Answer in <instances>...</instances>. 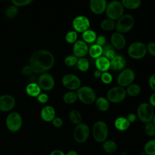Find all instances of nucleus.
I'll list each match as a JSON object with an SVG mask.
<instances>
[{
	"label": "nucleus",
	"instance_id": "f257e3e1",
	"mask_svg": "<svg viewBox=\"0 0 155 155\" xmlns=\"http://www.w3.org/2000/svg\"><path fill=\"white\" fill-rule=\"evenodd\" d=\"M54 57L49 51L39 49L35 51L30 58V65L33 73L42 74L51 69L54 64Z\"/></svg>",
	"mask_w": 155,
	"mask_h": 155
},
{
	"label": "nucleus",
	"instance_id": "f03ea898",
	"mask_svg": "<svg viewBox=\"0 0 155 155\" xmlns=\"http://www.w3.org/2000/svg\"><path fill=\"white\" fill-rule=\"evenodd\" d=\"M124 7L122 3L119 1L114 0L107 4L105 12L108 18L115 21L124 15Z\"/></svg>",
	"mask_w": 155,
	"mask_h": 155
},
{
	"label": "nucleus",
	"instance_id": "7ed1b4c3",
	"mask_svg": "<svg viewBox=\"0 0 155 155\" xmlns=\"http://www.w3.org/2000/svg\"><path fill=\"white\" fill-rule=\"evenodd\" d=\"M93 136L97 142H104L107 140L108 135V127L107 124L99 120L94 123L92 128Z\"/></svg>",
	"mask_w": 155,
	"mask_h": 155
},
{
	"label": "nucleus",
	"instance_id": "20e7f679",
	"mask_svg": "<svg viewBox=\"0 0 155 155\" xmlns=\"http://www.w3.org/2000/svg\"><path fill=\"white\" fill-rule=\"evenodd\" d=\"M78 99L85 104H91L96 99L95 91L90 87L83 86L80 87L76 90Z\"/></svg>",
	"mask_w": 155,
	"mask_h": 155
},
{
	"label": "nucleus",
	"instance_id": "39448f33",
	"mask_svg": "<svg viewBox=\"0 0 155 155\" xmlns=\"http://www.w3.org/2000/svg\"><path fill=\"white\" fill-rule=\"evenodd\" d=\"M134 25V18L130 14L123 15L116 22L115 28L116 31L120 33H126L130 31Z\"/></svg>",
	"mask_w": 155,
	"mask_h": 155
},
{
	"label": "nucleus",
	"instance_id": "423d86ee",
	"mask_svg": "<svg viewBox=\"0 0 155 155\" xmlns=\"http://www.w3.org/2000/svg\"><path fill=\"white\" fill-rule=\"evenodd\" d=\"M154 115L153 107L147 102L140 104L137 108V116L140 121L144 123L152 122Z\"/></svg>",
	"mask_w": 155,
	"mask_h": 155
},
{
	"label": "nucleus",
	"instance_id": "0eeeda50",
	"mask_svg": "<svg viewBox=\"0 0 155 155\" xmlns=\"http://www.w3.org/2000/svg\"><path fill=\"white\" fill-rule=\"evenodd\" d=\"M127 53L128 56L134 59H140L147 54L146 45L139 41L131 43L128 48Z\"/></svg>",
	"mask_w": 155,
	"mask_h": 155
},
{
	"label": "nucleus",
	"instance_id": "6e6552de",
	"mask_svg": "<svg viewBox=\"0 0 155 155\" xmlns=\"http://www.w3.org/2000/svg\"><path fill=\"white\" fill-rule=\"evenodd\" d=\"M6 126L9 131L16 132L19 131L22 125V118L19 113L14 111L9 113L6 118Z\"/></svg>",
	"mask_w": 155,
	"mask_h": 155
},
{
	"label": "nucleus",
	"instance_id": "1a4fd4ad",
	"mask_svg": "<svg viewBox=\"0 0 155 155\" xmlns=\"http://www.w3.org/2000/svg\"><path fill=\"white\" fill-rule=\"evenodd\" d=\"M127 96L126 90L120 86L111 88L107 93V99L112 103H119L123 101Z\"/></svg>",
	"mask_w": 155,
	"mask_h": 155
},
{
	"label": "nucleus",
	"instance_id": "9d476101",
	"mask_svg": "<svg viewBox=\"0 0 155 155\" xmlns=\"http://www.w3.org/2000/svg\"><path fill=\"white\" fill-rule=\"evenodd\" d=\"M135 79V73L131 68H125L120 71L117 77L119 86L125 87L131 84Z\"/></svg>",
	"mask_w": 155,
	"mask_h": 155
},
{
	"label": "nucleus",
	"instance_id": "9b49d317",
	"mask_svg": "<svg viewBox=\"0 0 155 155\" xmlns=\"http://www.w3.org/2000/svg\"><path fill=\"white\" fill-rule=\"evenodd\" d=\"M90 134L89 127L84 123H80L74 128L73 136L74 140L78 143H84L88 138Z\"/></svg>",
	"mask_w": 155,
	"mask_h": 155
},
{
	"label": "nucleus",
	"instance_id": "f8f14e48",
	"mask_svg": "<svg viewBox=\"0 0 155 155\" xmlns=\"http://www.w3.org/2000/svg\"><path fill=\"white\" fill-rule=\"evenodd\" d=\"M62 84L66 88L73 91L74 90H77L81 87V81L76 75L68 73L62 77Z\"/></svg>",
	"mask_w": 155,
	"mask_h": 155
},
{
	"label": "nucleus",
	"instance_id": "ddd939ff",
	"mask_svg": "<svg viewBox=\"0 0 155 155\" xmlns=\"http://www.w3.org/2000/svg\"><path fill=\"white\" fill-rule=\"evenodd\" d=\"M38 84L41 90L48 91L51 90L55 85L54 78L49 73H44L39 75L38 79Z\"/></svg>",
	"mask_w": 155,
	"mask_h": 155
},
{
	"label": "nucleus",
	"instance_id": "4468645a",
	"mask_svg": "<svg viewBox=\"0 0 155 155\" xmlns=\"http://www.w3.org/2000/svg\"><path fill=\"white\" fill-rule=\"evenodd\" d=\"M72 26L74 30L76 32L83 33L85 30L89 29L90 22L89 19L83 15H79L75 17L72 22Z\"/></svg>",
	"mask_w": 155,
	"mask_h": 155
},
{
	"label": "nucleus",
	"instance_id": "2eb2a0df",
	"mask_svg": "<svg viewBox=\"0 0 155 155\" xmlns=\"http://www.w3.org/2000/svg\"><path fill=\"white\" fill-rule=\"evenodd\" d=\"M15 99L10 94L0 96V111H9L15 107Z\"/></svg>",
	"mask_w": 155,
	"mask_h": 155
},
{
	"label": "nucleus",
	"instance_id": "dca6fc26",
	"mask_svg": "<svg viewBox=\"0 0 155 155\" xmlns=\"http://www.w3.org/2000/svg\"><path fill=\"white\" fill-rule=\"evenodd\" d=\"M88 48L87 44L83 40H78L73 44V54L79 58L84 57L88 52Z\"/></svg>",
	"mask_w": 155,
	"mask_h": 155
},
{
	"label": "nucleus",
	"instance_id": "f3484780",
	"mask_svg": "<svg viewBox=\"0 0 155 155\" xmlns=\"http://www.w3.org/2000/svg\"><path fill=\"white\" fill-rule=\"evenodd\" d=\"M110 41L112 46L117 50L123 49L127 44L126 39L124 35L117 31L112 33L110 37Z\"/></svg>",
	"mask_w": 155,
	"mask_h": 155
},
{
	"label": "nucleus",
	"instance_id": "a211bd4d",
	"mask_svg": "<svg viewBox=\"0 0 155 155\" xmlns=\"http://www.w3.org/2000/svg\"><path fill=\"white\" fill-rule=\"evenodd\" d=\"M90 8L95 15H101L105 12L107 0H90Z\"/></svg>",
	"mask_w": 155,
	"mask_h": 155
},
{
	"label": "nucleus",
	"instance_id": "6ab92c4d",
	"mask_svg": "<svg viewBox=\"0 0 155 155\" xmlns=\"http://www.w3.org/2000/svg\"><path fill=\"white\" fill-rule=\"evenodd\" d=\"M126 65L125 58L121 55H116L110 60V68L114 71L122 70Z\"/></svg>",
	"mask_w": 155,
	"mask_h": 155
},
{
	"label": "nucleus",
	"instance_id": "aec40b11",
	"mask_svg": "<svg viewBox=\"0 0 155 155\" xmlns=\"http://www.w3.org/2000/svg\"><path fill=\"white\" fill-rule=\"evenodd\" d=\"M41 117L45 122H51L56 117V111L54 108L51 105L44 107L41 111Z\"/></svg>",
	"mask_w": 155,
	"mask_h": 155
},
{
	"label": "nucleus",
	"instance_id": "412c9836",
	"mask_svg": "<svg viewBox=\"0 0 155 155\" xmlns=\"http://www.w3.org/2000/svg\"><path fill=\"white\" fill-rule=\"evenodd\" d=\"M95 65L97 70L102 72L107 71L110 68V61L104 56L96 59Z\"/></svg>",
	"mask_w": 155,
	"mask_h": 155
},
{
	"label": "nucleus",
	"instance_id": "4be33fe9",
	"mask_svg": "<svg viewBox=\"0 0 155 155\" xmlns=\"http://www.w3.org/2000/svg\"><path fill=\"white\" fill-rule=\"evenodd\" d=\"M41 89L38 83L33 82L29 83L25 88L27 94L31 97H37L41 93Z\"/></svg>",
	"mask_w": 155,
	"mask_h": 155
},
{
	"label": "nucleus",
	"instance_id": "5701e85b",
	"mask_svg": "<svg viewBox=\"0 0 155 155\" xmlns=\"http://www.w3.org/2000/svg\"><path fill=\"white\" fill-rule=\"evenodd\" d=\"M130 125V123L128 122L126 117H119L114 121V126L116 129L119 131L127 130Z\"/></svg>",
	"mask_w": 155,
	"mask_h": 155
},
{
	"label": "nucleus",
	"instance_id": "b1692460",
	"mask_svg": "<svg viewBox=\"0 0 155 155\" xmlns=\"http://www.w3.org/2000/svg\"><path fill=\"white\" fill-rule=\"evenodd\" d=\"M102 52L103 47L97 44H94L91 45L90 47L88 48V53L90 56L94 59H97L100 56H102Z\"/></svg>",
	"mask_w": 155,
	"mask_h": 155
},
{
	"label": "nucleus",
	"instance_id": "393cba45",
	"mask_svg": "<svg viewBox=\"0 0 155 155\" xmlns=\"http://www.w3.org/2000/svg\"><path fill=\"white\" fill-rule=\"evenodd\" d=\"M95 103L97 108L101 111H105L108 110L110 107V103L108 100L102 96L96 99Z\"/></svg>",
	"mask_w": 155,
	"mask_h": 155
},
{
	"label": "nucleus",
	"instance_id": "a878e982",
	"mask_svg": "<svg viewBox=\"0 0 155 155\" xmlns=\"http://www.w3.org/2000/svg\"><path fill=\"white\" fill-rule=\"evenodd\" d=\"M83 41L87 44H91L96 41L97 38L96 33L94 31L91 29H88L82 33Z\"/></svg>",
	"mask_w": 155,
	"mask_h": 155
},
{
	"label": "nucleus",
	"instance_id": "bb28decb",
	"mask_svg": "<svg viewBox=\"0 0 155 155\" xmlns=\"http://www.w3.org/2000/svg\"><path fill=\"white\" fill-rule=\"evenodd\" d=\"M120 2L124 8L129 10H136L141 5V0H121Z\"/></svg>",
	"mask_w": 155,
	"mask_h": 155
},
{
	"label": "nucleus",
	"instance_id": "cd10ccee",
	"mask_svg": "<svg viewBox=\"0 0 155 155\" xmlns=\"http://www.w3.org/2000/svg\"><path fill=\"white\" fill-rule=\"evenodd\" d=\"M126 90L127 94H128L130 96L135 97L138 96L141 92L140 87L137 84H133L129 85Z\"/></svg>",
	"mask_w": 155,
	"mask_h": 155
},
{
	"label": "nucleus",
	"instance_id": "c85d7f7f",
	"mask_svg": "<svg viewBox=\"0 0 155 155\" xmlns=\"http://www.w3.org/2000/svg\"><path fill=\"white\" fill-rule=\"evenodd\" d=\"M117 144L112 140H106L103 142L102 148L108 153H113L117 150Z\"/></svg>",
	"mask_w": 155,
	"mask_h": 155
},
{
	"label": "nucleus",
	"instance_id": "c756f323",
	"mask_svg": "<svg viewBox=\"0 0 155 155\" xmlns=\"http://www.w3.org/2000/svg\"><path fill=\"white\" fill-rule=\"evenodd\" d=\"M116 22L109 18L102 20L100 24L101 28L104 31H111L115 28Z\"/></svg>",
	"mask_w": 155,
	"mask_h": 155
},
{
	"label": "nucleus",
	"instance_id": "7c9ffc66",
	"mask_svg": "<svg viewBox=\"0 0 155 155\" xmlns=\"http://www.w3.org/2000/svg\"><path fill=\"white\" fill-rule=\"evenodd\" d=\"M77 100L78 96L76 92L73 91H67L63 96V101L67 104H74Z\"/></svg>",
	"mask_w": 155,
	"mask_h": 155
},
{
	"label": "nucleus",
	"instance_id": "2f4dec72",
	"mask_svg": "<svg viewBox=\"0 0 155 155\" xmlns=\"http://www.w3.org/2000/svg\"><path fill=\"white\" fill-rule=\"evenodd\" d=\"M70 120L74 124L78 125L81 123L82 116L80 112L77 110H72L68 114Z\"/></svg>",
	"mask_w": 155,
	"mask_h": 155
},
{
	"label": "nucleus",
	"instance_id": "473e14b6",
	"mask_svg": "<svg viewBox=\"0 0 155 155\" xmlns=\"http://www.w3.org/2000/svg\"><path fill=\"white\" fill-rule=\"evenodd\" d=\"M102 56H105L110 61L111 60L116 56V53L114 51V47L112 46L111 44L107 45L104 46V47H103Z\"/></svg>",
	"mask_w": 155,
	"mask_h": 155
},
{
	"label": "nucleus",
	"instance_id": "72a5a7b5",
	"mask_svg": "<svg viewBox=\"0 0 155 155\" xmlns=\"http://www.w3.org/2000/svg\"><path fill=\"white\" fill-rule=\"evenodd\" d=\"M76 64H77L78 69L81 71H82V72L87 71L89 69V67H90L89 61L85 57L79 58Z\"/></svg>",
	"mask_w": 155,
	"mask_h": 155
},
{
	"label": "nucleus",
	"instance_id": "f704fd0d",
	"mask_svg": "<svg viewBox=\"0 0 155 155\" xmlns=\"http://www.w3.org/2000/svg\"><path fill=\"white\" fill-rule=\"evenodd\" d=\"M144 151L147 155H155V139H151L145 143Z\"/></svg>",
	"mask_w": 155,
	"mask_h": 155
},
{
	"label": "nucleus",
	"instance_id": "c9c22d12",
	"mask_svg": "<svg viewBox=\"0 0 155 155\" xmlns=\"http://www.w3.org/2000/svg\"><path fill=\"white\" fill-rule=\"evenodd\" d=\"M18 13V8L15 5L8 6L5 11V15L8 19H13L15 18Z\"/></svg>",
	"mask_w": 155,
	"mask_h": 155
},
{
	"label": "nucleus",
	"instance_id": "e433bc0d",
	"mask_svg": "<svg viewBox=\"0 0 155 155\" xmlns=\"http://www.w3.org/2000/svg\"><path fill=\"white\" fill-rule=\"evenodd\" d=\"M65 38L67 42L69 44H74L77 41V38H78L77 32L74 30L69 31L66 33Z\"/></svg>",
	"mask_w": 155,
	"mask_h": 155
},
{
	"label": "nucleus",
	"instance_id": "4c0bfd02",
	"mask_svg": "<svg viewBox=\"0 0 155 155\" xmlns=\"http://www.w3.org/2000/svg\"><path fill=\"white\" fill-rule=\"evenodd\" d=\"M144 130L147 135L151 137L155 136V125L153 124V122H151L146 123Z\"/></svg>",
	"mask_w": 155,
	"mask_h": 155
},
{
	"label": "nucleus",
	"instance_id": "58836bf2",
	"mask_svg": "<svg viewBox=\"0 0 155 155\" xmlns=\"http://www.w3.org/2000/svg\"><path fill=\"white\" fill-rule=\"evenodd\" d=\"M78 60V58L76 56H74V54L73 55H68V56H66L65 58L64 59V63L67 66L72 67L77 64Z\"/></svg>",
	"mask_w": 155,
	"mask_h": 155
},
{
	"label": "nucleus",
	"instance_id": "ea45409f",
	"mask_svg": "<svg viewBox=\"0 0 155 155\" xmlns=\"http://www.w3.org/2000/svg\"><path fill=\"white\" fill-rule=\"evenodd\" d=\"M101 79L104 84H109L113 81V76L109 72L105 71L102 72V75L101 76Z\"/></svg>",
	"mask_w": 155,
	"mask_h": 155
},
{
	"label": "nucleus",
	"instance_id": "a19ab883",
	"mask_svg": "<svg viewBox=\"0 0 155 155\" xmlns=\"http://www.w3.org/2000/svg\"><path fill=\"white\" fill-rule=\"evenodd\" d=\"M13 5L16 7H22L31 4L34 0H11Z\"/></svg>",
	"mask_w": 155,
	"mask_h": 155
},
{
	"label": "nucleus",
	"instance_id": "79ce46f5",
	"mask_svg": "<svg viewBox=\"0 0 155 155\" xmlns=\"http://www.w3.org/2000/svg\"><path fill=\"white\" fill-rule=\"evenodd\" d=\"M33 73V69L30 65L24 66L21 69V73L25 76H30Z\"/></svg>",
	"mask_w": 155,
	"mask_h": 155
},
{
	"label": "nucleus",
	"instance_id": "37998d69",
	"mask_svg": "<svg viewBox=\"0 0 155 155\" xmlns=\"http://www.w3.org/2000/svg\"><path fill=\"white\" fill-rule=\"evenodd\" d=\"M147 51L151 56H155V42H150L147 45Z\"/></svg>",
	"mask_w": 155,
	"mask_h": 155
},
{
	"label": "nucleus",
	"instance_id": "c03bdc74",
	"mask_svg": "<svg viewBox=\"0 0 155 155\" xmlns=\"http://www.w3.org/2000/svg\"><path fill=\"white\" fill-rule=\"evenodd\" d=\"M36 97H37L38 101L41 104H45L48 102L49 99V97L48 94L44 93H41Z\"/></svg>",
	"mask_w": 155,
	"mask_h": 155
},
{
	"label": "nucleus",
	"instance_id": "a18cd8bd",
	"mask_svg": "<svg viewBox=\"0 0 155 155\" xmlns=\"http://www.w3.org/2000/svg\"><path fill=\"white\" fill-rule=\"evenodd\" d=\"M51 122L53 125L56 128H61L63 125V120L59 117H55Z\"/></svg>",
	"mask_w": 155,
	"mask_h": 155
},
{
	"label": "nucleus",
	"instance_id": "49530a36",
	"mask_svg": "<svg viewBox=\"0 0 155 155\" xmlns=\"http://www.w3.org/2000/svg\"><path fill=\"white\" fill-rule=\"evenodd\" d=\"M95 41H96V44L102 47L105 45L106 42V38L104 35H99L97 36Z\"/></svg>",
	"mask_w": 155,
	"mask_h": 155
},
{
	"label": "nucleus",
	"instance_id": "de8ad7c7",
	"mask_svg": "<svg viewBox=\"0 0 155 155\" xmlns=\"http://www.w3.org/2000/svg\"><path fill=\"white\" fill-rule=\"evenodd\" d=\"M148 84L150 87L155 92V73L153 74L149 78Z\"/></svg>",
	"mask_w": 155,
	"mask_h": 155
},
{
	"label": "nucleus",
	"instance_id": "09e8293b",
	"mask_svg": "<svg viewBox=\"0 0 155 155\" xmlns=\"http://www.w3.org/2000/svg\"><path fill=\"white\" fill-rule=\"evenodd\" d=\"M127 119V120H128V122L131 124V123H133V122H134L136 120V118H137V116L134 113H130L127 115V117H126Z\"/></svg>",
	"mask_w": 155,
	"mask_h": 155
},
{
	"label": "nucleus",
	"instance_id": "8fccbe9b",
	"mask_svg": "<svg viewBox=\"0 0 155 155\" xmlns=\"http://www.w3.org/2000/svg\"><path fill=\"white\" fill-rule=\"evenodd\" d=\"M149 104L153 107H155V92L153 93L150 97Z\"/></svg>",
	"mask_w": 155,
	"mask_h": 155
},
{
	"label": "nucleus",
	"instance_id": "3c124183",
	"mask_svg": "<svg viewBox=\"0 0 155 155\" xmlns=\"http://www.w3.org/2000/svg\"><path fill=\"white\" fill-rule=\"evenodd\" d=\"M50 155H65V154L62 151L60 150H54L50 153Z\"/></svg>",
	"mask_w": 155,
	"mask_h": 155
},
{
	"label": "nucleus",
	"instance_id": "603ef678",
	"mask_svg": "<svg viewBox=\"0 0 155 155\" xmlns=\"http://www.w3.org/2000/svg\"><path fill=\"white\" fill-rule=\"evenodd\" d=\"M102 72L100 70H96L94 71V73H93V76H94V77L95 78H96V79L101 78V75H102Z\"/></svg>",
	"mask_w": 155,
	"mask_h": 155
},
{
	"label": "nucleus",
	"instance_id": "864d4df0",
	"mask_svg": "<svg viewBox=\"0 0 155 155\" xmlns=\"http://www.w3.org/2000/svg\"><path fill=\"white\" fill-rule=\"evenodd\" d=\"M65 155H78V154L74 150H70Z\"/></svg>",
	"mask_w": 155,
	"mask_h": 155
},
{
	"label": "nucleus",
	"instance_id": "5fc2aeb1",
	"mask_svg": "<svg viewBox=\"0 0 155 155\" xmlns=\"http://www.w3.org/2000/svg\"><path fill=\"white\" fill-rule=\"evenodd\" d=\"M152 122H153V124L155 125V114L154 115V117L153 118V120H152Z\"/></svg>",
	"mask_w": 155,
	"mask_h": 155
},
{
	"label": "nucleus",
	"instance_id": "6e6d98bb",
	"mask_svg": "<svg viewBox=\"0 0 155 155\" xmlns=\"http://www.w3.org/2000/svg\"><path fill=\"white\" fill-rule=\"evenodd\" d=\"M112 1H114V0H112Z\"/></svg>",
	"mask_w": 155,
	"mask_h": 155
},
{
	"label": "nucleus",
	"instance_id": "4d7b16f0",
	"mask_svg": "<svg viewBox=\"0 0 155 155\" xmlns=\"http://www.w3.org/2000/svg\"><path fill=\"white\" fill-rule=\"evenodd\" d=\"M0 1H1V0H0Z\"/></svg>",
	"mask_w": 155,
	"mask_h": 155
}]
</instances>
